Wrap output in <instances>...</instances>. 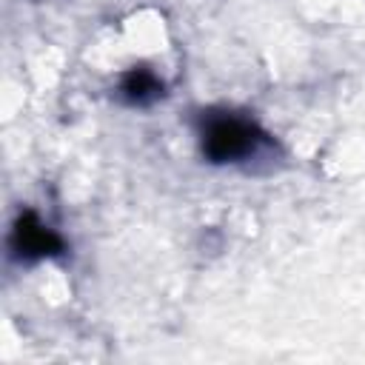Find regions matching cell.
<instances>
[{
	"mask_svg": "<svg viewBox=\"0 0 365 365\" xmlns=\"http://www.w3.org/2000/svg\"><path fill=\"white\" fill-rule=\"evenodd\" d=\"M200 154L211 165H242L271 160L277 140L251 117L234 108H205L197 117Z\"/></svg>",
	"mask_w": 365,
	"mask_h": 365,
	"instance_id": "cell-1",
	"label": "cell"
},
{
	"mask_svg": "<svg viewBox=\"0 0 365 365\" xmlns=\"http://www.w3.org/2000/svg\"><path fill=\"white\" fill-rule=\"evenodd\" d=\"M63 248H66L63 237L54 228H48L34 211H23L14 220L11 234H9V251L14 259L37 262V259H48V257L63 254Z\"/></svg>",
	"mask_w": 365,
	"mask_h": 365,
	"instance_id": "cell-2",
	"label": "cell"
},
{
	"mask_svg": "<svg viewBox=\"0 0 365 365\" xmlns=\"http://www.w3.org/2000/svg\"><path fill=\"white\" fill-rule=\"evenodd\" d=\"M163 80L151 71V68H128L123 77H120V86H117V97L125 103V106H151L163 97Z\"/></svg>",
	"mask_w": 365,
	"mask_h": 365,
	"instance_id": "cell-3",
	"label": "cell"
}]
</instances>
